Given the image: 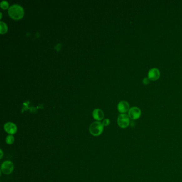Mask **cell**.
<instances>
[{
    "instance_id": "obj_2",
    "label": "cell",
    "mask_w": 182,
    "mask_h": 182,
    "mask_svg": "<svg viewBox=\"0 0 182 182\" xmlns=\"http://www.w3.org/2000/svg\"><path fill=\"white\" fill-rule=\"evenodd\" d=\"M103 124L99 121H95L90 124V133L94 136H99L102 134L104 130Z\"/></svg>"
},
{
    "instance_id": "obj_15",
    "label": "cell",
    "mask_w": 182,
    "mask_h": 182,
    "mask_svg": "<svg viewBox=\"0 0 182 182\" xmlns=\"http://www.w3.org/2000/svg\"><path fill=\"white\" fill-rule=\"evenodd\" d=\"M0 152H1V157H0V159H2V157H3V152H2V149L0 150Z\"/></svg>"
},
{
    "instance_id": "obj_9",
    "label": "cell",
    "mask_w": 182,
    "mask_h": 182,
    "mask_svg": "<svg viewBox=\"0 0 182 182\" xmlns=\"http://www.w3.org/2000/svg\"><path fill=\"white\" fill-rule=\"evenodd\" d=\"M93 117L97 121H99L104 118V114L102 110L99 109H96L93 111Z\"/></svg>"
},
{
    "instance_id": "obj_1",
    "label": "cell",
    "mask_w": 182,
    "mask_h": 182,
    "mask_svg": "<svg viewBox=\"0 0 182 182\" xmlns=\"http://www.w3.org/2000/svg\"><path fill=\"white\" fill-rule=\"evenodd\" d=\"M8 12L11 18L15 20H19L24 16V9L19 4H13L10 6Z\"/></svg>"
},
{
    "instance_id": "obj_10",
    "label": "cell",
    "mask_w": 182,
    "mask_h": 182,
    "mask_svg": "<svg viewBox=\"0 0 182 182\" xmlns=\"http://www.w3.org/2000/svg\"><path fill=\"white\" fill-rule=\"evenodd\" d=\"M0 27H1L0 33H1V34H3L6 33L7 32V25H6V23L4 22H2V21L0 22Z\"/></svg>"
},
{
    "instance_id": "obj_6",
    "label": "cell",
    "mask_w": 182,
    "mask_h": 182,
    "mask_svg": "<svg viewBox=\"0 0 182 182\" xmlns=\"http://www.w3.org/2000/svg\"><path fill=\"white\" fill-rule=\"evenodd\" d=\"M160 71L157 68H153L150 69L148 74V78L150 81H155L158 80L160 77Z\"/></svg>"
},
{
    "instance_id": "obj_12",
    "label": "cell",
    "mask_w": 182,
    "mask_h": 182,
    "mask_svg": "<svg viewBox=\"0 0 182 182\" xmlns=\"http://www.w3.org/2000/svg\"><path fill=\"white\" fill-rule=\"evenodd\" d=\"M1 7L3 9H7L9 7V3L6 1H2L1 3Z\"/></svg>"
},
{
    "instance_id": "obj_8",
    "label": "cell",
    "mask_w": 182,
    "mask_h": 182,
    "mask_svg": "<svg viewBox=\"0 0 182 182\" xmlns=\"http://www.w3.org/2000/svg\"><path fill=\"white\" fill-rule=\"evenodd\" d=\"M117 109L119 112L124 114L129 111L130 109L129 104L127 101L122 100L119 103L117 106Z\"/></svg>"
},
{
    "instance_id": "obj_3",
    "label": "cell",
    "mask_w": 182,
    "mask_h": 182,
    "mask_svg": "<svg viewBox=\"0 0 182 182\" xmlns=\"http://www.w3.org/2000/svg\"><path fill=\"white\" fill-rule=\"evenodd\" d=\"M130 122L129 117L125 113L120 115L117 119L118 124L121 128H127L129 126Z\"/></svg>"
},
{
    "instance_id": "obj_5",
    "label": "cell",
    "mask_w": 182,
    "mask_h": 182,
    "mask_svg": "<svg viewBox=\"0 0 182 182\" xmlns=\"http://www.w3.org/2000/svg\"><path fill=\"white\" fill-rule=\"evenodd\" d=\"M142 115V111L139 108L134 106L130 109L128 111V116L130 119L134 120L139 119Z\"/></svg>"
},
{
    "instance_id": "obj_7",
    "label": "cell",
    "mask_w": 182,
    "mask_h": 182,
    "mask_svg": "<svg viewBox=\"0 0 182 182\" xmlns=\"http://www.w3.org/2000/svg\"><path fill=\"white\" fill-rule=\"evenodd\" d=\"M4 129L6 133L9 135H14L17 131L16 125L14 123L11 122L6 123L4 126Z\"/></svg>"
},
{
    "instance_id": "obj_4",
    "label": "cell",
    "mask_w": 182,
    "mask_h": 182,
    "mask_svg": "<svg viewBox=\"0 0 182 182\" xmlns=\"http://www.w3.org/2000/svg\"><path fill=\"white\" fill-rule=\"evenodd\" d=\"M14 170V165L10 161H6L2 163L1 166V170L4 174L9 175Z\"/></svg>"
},
{
    "instance_id": "obj_13",
    "label": "cell",
    "mask_w": 182,
    "mask_h": 182,
    "mask_svg": "<svg viewBox=\"0 0 182 182\" xmlns=\"http://www.w3.org/2000/svg\"><path fill=\"white\" fill-rule=\"evenodd\" d=\"M110 122H111V121H110L109 119H106L103 120L102 124H103L104 126H108L110 124Z\"/></svg>"
},
{
    "instance_id": "obj_11",
    "label": "cell",
    "mask_w": 182,
    "mask_h": 182,
    "mask_svg": "<svg viewBox=\"0 0 182 182\" xmlns=\"http://www.w3.org/2000/svg\"><path fill=\"white\" fill-rule=\"evenodd\" d=\"M15 141V137L13 135H8L6 139V142L7 144L9 145H11L14 143Z\"/></svg>"
},
{
    "instance_id": "obj_14",
    "label": "cell",
    "mask_w": 182,
    "mask_h": 182,
    "mask_svg": "<svg viewBox=\"0 0 182 182\" xmlns=\"http://www.w3.org/2000/svg\"><path fill=\"white\" fill-rule=\"evenodd\" d=\"M149 81L150 80H149V78H145L143 80V83L145 84V85H147L148 84H149Z\"/></svg>"
}]
</instances>
